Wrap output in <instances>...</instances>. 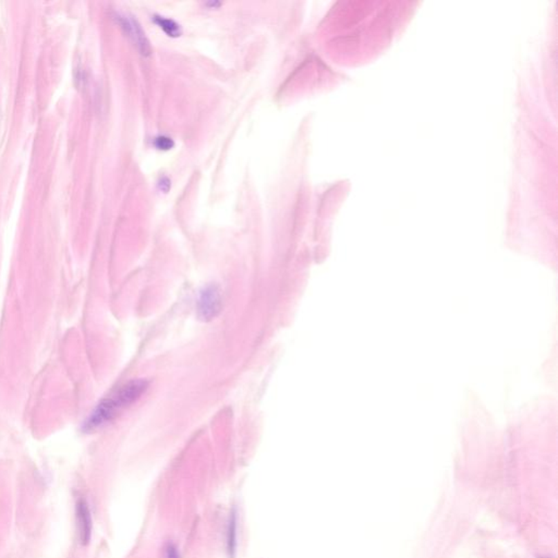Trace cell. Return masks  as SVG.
Masks as SVG:
<instances>
[{
    "label": "cell",
    "instance_id": "obj_1",
    "mask_svg": "<svg viewBox=\"0 0 558 558\" xmlns=\"http://www.w3.org/2000/svg\"><path fill=\"white\" fill-rule=\"evenodd\" d=\"M148 386L146 381L133 380L115 390L95 407L84 423V431H95L115 420L124 409L141 398Z\"/></svg>",
    "mask_w": 558,
    "mask_h": 558
},
{
    "label": "cell",
    "instance_id": "obj_2",
    "mask_svg": "<svg viewBox=\"0 0 558 558\" xmlns=\"http://www.w3.org/2000/svg\"><path fill=\"white\" fill-rule=\"evenodd\" d=\"M222 310V295L218 286L209 285L200 292L197 312L200 320L209 322L214 320Z\"/></svg>",
    "mask_w": 558,
    "mask_h": 558
},
{
    "label": "cell",
    "instance_id": "obj_3",
    "mask_svg": "<svg viewBox=\"0 0 558 558\" xmlns=\"http://www.w3.org/2000/svg\"><path fill=\"white\" fill-rule=\"evenodd\" d=\"M117 21L119 22L122 30L126 32L128 37L135 41V44L139 48L140 52L143 56H148L151 54L150 41L146 39L145 32L143 31L141 26L137 23V21L131 18V17L126 16V15H118Z\"/></svg>",
    "mask_w": 558,
    "mask_h": 558
},
{
    "label": "cell",
    "instance_id": "obj_4",
    "mask_svg": "<svg viewBox=\"0 0 558 558\" xmlns=\"http://www.w3.org/2000/svg\"><path fill=\"white\" fill-rule=\"evenodd\" d=\"M77 522L80 542L83 546H86L90 542L92 535V517L88 503L84 499H81L77 504Z\"/></svg>",
    "mask_w": 558,
    "mask_h": 558
},
{
    "label": "cell",
    "instance_id": "obj_5",
    "mask_svg": "<svg viewBox=\"0 0 558 558\" xmlns=\"http://www.w3.org/2000/svg\"><path fill=\"white\" fill-rule=\"evenodd\" d=\"M238 516L237 510L233 508L230 512L227 527V552L230 558H235L237 550V535H238Z\"/></svg>",
    "mask_w": 558,
    "mask_h": 558
},
{
    "label": "cell",
    "instance_id": "obj_6",
    "mask_svg": "<svg viewBox=\"0 0 558 558\" xmlns=\"http://www.w3.org/2000/svg\"><path fill=\"white\" fill-rule=\"evenodd\" d=\"M155 23L160 26V29L163 30L169 37H178L181 35V28L177 22L171 20V19H166L164 17L156 16L154 18Z\"/></svg>",
    "mask_w": 558,
    "mask_h": 558
},
{
    "label": "cell",
    "instance_id": "obj_7",
    "mask_svg": "<svg viewBox=\"0 0 558 558\" xmlns=\"http://www.w3.org/2000/svg\"><path fill=\"white\" fill-rule=\"evenodd\" d=\"M173 145H175V143H173V139H171V137H165V135H160V137H157L155 139V146L157 148V150H171V148H173Z\"/></svg>",
    "mask_w": 558,
    "mask_h": 558
},
{
    "label": "cell",
    "instance_id": "obj_8",
    "mask_svg": "<svg viewBox=\"0 0 558 558\" xmlns=\"http://www.w3.org/2000/svg\"><path fill=\"white\" fill-rule=\"evenodd\" d=\"M165 558H180V554H179L176 546H173L171 543L167 544L165 548Z\"/></svg>",
    "mask_w": 558,
    "mask_h": 558
},
{
    "label": "cell",
    "instance_id": "obj_9",
    "mask_svg": "<svg viewBox=\"0 0 558 558\" xmlns=\"http://www.w3.org/2000/svg\"><path fill=\"white\" fill-rule=\"evenodd\" d=\"M158 186H160V191H164L166 193V192L169 191L171 184H169V179L163 178L160 184H158Z\"/></svg>",
    "mask_w": 558,
    "mask_h": 558
}]
</instances>
